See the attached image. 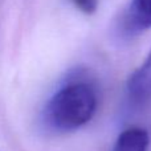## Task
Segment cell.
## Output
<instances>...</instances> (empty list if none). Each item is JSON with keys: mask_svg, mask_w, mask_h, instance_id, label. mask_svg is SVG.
Segmentation results:
<instances>
[{"mask_svg": "<svg viewBox=\"0 0 151 151\" xmlns=\"http://www.w3.org/2000/svg\"><path fill=\"white\" fill-rule=\"evenodd\" d=\"M97 106L98 97L94 86L86 81H73L49 98L44 109V118L53 130L74 131L90 122Z\"/></svg>", "mask_w": 151, "mask_h": 151, "instance_id": "6da1fadb", "label": "cell"}, {"mask_svg": "<svg viewBox=\"0 0 151 151\" xmlns=\"http://www.w3.org/2000/svg\"><path fill=\"white\" fill-rule=\"evenodd\" d=\"M151 28V0H131L121 16L117 33L122 39H133Z\"/></svg>", "mask_w": 151, "mask_h": 151, "instance_id": "7a4b0ae2", "label": "cell"}, {"mask_svg": "<svg viewBox=\"0 0 151 151\" xmlns=\"http://www.w3.org/2000/svg\"><path fill=\"white\" fill-rule=\"evenodd\" d=\"M126 91L130 101L135 105H142L151 98V50L143 63L129 77Z\"/></svg>", "mask_w": 151, "mask_h": 151, "instance_id": "3957f363", "label": "cell"}, {"mask_svg": "<svg viewBox=\"0 0 151 151\" xmlns=\"http://www.w3.org/2000/svg\"><path fill=\"white\" fill-rule=\"evenodd\" d=\"M150 146V135L147 130L133 126L123 130L115 139L113 151H147Z\"/></svg>", "mask_w": 151, "mask_h": 151, "instance_id": "277c9868", "label": "cell"}, {"mask_svg": "<svg viewBox=\"0 0 151 151\" xmlns=\"http://www.w3.org/2000/svg\"><path fill=\"white\" fill-rule=\"evenodd\" d=\"M73 5L81 12L91 15L96 12L97 7H98V0H70Z\"/></svg>", "mask_w": 151, "mask_h": 151, "instance_id": "5b68a950", "label": "cell"}]
</instances>
